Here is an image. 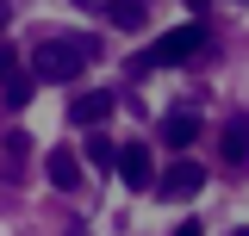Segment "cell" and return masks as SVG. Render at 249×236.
<instances>
[{"mask_svg": "<svg viewBox=\"0 0 249 236\" xmlns=\"http://www.w3.org/2000/svg\"><path fill=\"white\" fill-rule=\"evenodd\" d=\"M100 56V37H50L44 50H31V81H75Z\"/></svg>", "mask_w": 249, "mask_h": 236, "instance_id": "1", "label": "cell"}, {"mask_svg": "<svg viewBox=\"0 0 249 236\" xmlns=\"http://www.w3.org/2000/svg\"><path fill=\"white\" fill-rule=\"evenodd\" d=\"M199 50H206V25H199V19H193V25H175V31H162L150 44V56L137 62V75H143V68H181V62H193Z\"/></svg>", "mask_w": 249, "mask_h": 236, "instance_id": "2", "label": "cell"}, {"mask_svg": "<svg viewBox=\"0 0 249 236\" xmlns=\"http://www.w3.org/2000/svg\"><path fill=\"white\" fill-rule=\"evenodd\" d=\"M112 168H119V180L131 186V193L156 186V155H150L143 143H119V162H112Z\"/></svg>", "mask_w": 249, "mask_h": 236, "instance_id": "3", "label": "cell"}, {"mask_svg": "<svg viewBox=\"0 0 249 236\" xmlns=\"http://www.w3.org/2000/svg\"><path fill=\"white\" fill-rule=\"evenodd\" d=\"M199 186H206V168H199V162H187V155L168 168V174H156V193H162V199H193Z\"/></svg>", "mask_w": 249, "mask_h": 236, "instance_id": "4", "label": "cell"}, {"mask_svg": "<svg viewBox=\"0 0 249 236\" xmlns=\"http://www.w3.org/2000/svg\"><path fill=\"white\" fill-rule=\"evenodd\" d=\"M224 168L231 174H249V118H231L224 124Z\"/></svg>", "mask_w": 249, "mask_h": 236, "instance_id": "5", "label": "cell"}, {"mask_svg": "<svg viewBox=\"0 0 249 236\" xmlns=\"http://www.w3.org/2000/svg\"><path fill=\"white\" fill-rule=\"evenodd\" d=\"M112 106H119V93H106V87H88L75 106H69V118L75 124H100V118H112Z\"/></svg>", "mask_w": 249, "mask_h": 236, "instance_id": "6", "label": "cell"}, {"mask_svg": "<svg viewBox=\"0 0 249 236\" xmlns=\"http://www.w3.org/2000/svg\"><path fill=\"white\" fill-rule=\"evenodd\" d=\"M44 174H50L56 193H75V186H81V162H75L69 149H50V155H44Z\"/></svg>", "mask_w": 249, "mask_h": 236, "instance_id": "7", "label": "cell"}, {"mask_svg": "<svg viewBox=\"0 0 249 236\" xmlns=\"http://www.w3.org/2000/svg\"><path fill=\"white\" fill-rule=\"evenodd\" d=\"M162 143L175 149V155H181L187 143H199V112H168L162 118Z\"/></svg>", "mask_w": 249, "mask_h": 236, "instance_id": "8", "label": "cell"}, {"mask_svg": "<svg viewBox=\"0 0 249 236\" xmlns=\"http://www.w3.org/2000/svg\"><path fill=\"white\" fill-rule=\"evenodd\" d=\"M106 13H112V25H119V31H137L143 19H150V0H112Z\"/></svg>", "mask_w": 249, "mask_h": 236, "instance_id": "9", "label": "cell"}, {"mask_svg": "<svg viewBox=\"0 0 249 236\" xmlns=\"http://www.w3.org/2000/svg\"><path fill=\"white\" fill-rule=\"evenodd\" d=\"M31 93H37V81H31V75H13V81L0 87V106H6V112H25Z\"/></svg>", "mask_w": 249, "mask_h": 236, "instance_id": "10", "label": "cell"}, {"mask_svg": "<svg viewBox=\"0 0 249 236\" xmlns=\"http://www.w3.org/2000/svg\"><path fill=\"white\" fill-rule=\"evenodd\" d=\"M25 149H31L25 131H13V137H6V174H19V168H25Z\"/></svg>", "mask_w": 249, "mask_h": 236, "instance_id": "11", "label": "cell"}, {"mask_svg": "<svg viewBox=\"0 0 249 236\" xmlns=\"http://www.w3.org/2000/svg\"><path fill=\"white\" fill-rule=\"evenodd\" d=\"M88 162H93V168H112V162H119V143L93 137V143H88Z\"/></svg>", "mask_w": 249, "mask_h": 236, "instance_id": "12", "label": "cell"}, {"mask_svg": "<svg viewBox=\"0 0 249 236\" xmlns=\"http://www.w3.org/2000/svg\"><path fill=\"white\" fill-rule=\"evenodd\" d=\"M13 75H19V56H13V44H0V87H6Z\"/></svg>", "mask_w": 249, "mask_h": 236, "instance_id": "13", "label": "cell"}, {"mask_svg": "<svg viewBox=\"0 0 249 236\" xmlns=\"http://www.w3.org/2000/svg\"><path fill=\"white\" fill-rule=\"evenodd\" d=\"M175 236H206V230H199V224H193V218H187V224H175Z\"/></svg>", "mask_w": 249, "mask_h": 236, "instance_id": "14", "label": "cell"}, {"mask_svg": "<svg viewBox=\"0 0 249 236\" xmlns=\"http://www.w3.org/2000/svg\"><path fill=\"white\" fill-rule=\"evenodd\" d=\"M6 25H13V0H0V31H6Z\"/></svg>", "mask_w": 249, "mask_h": 236, "instance_id": "15", "label": "cell"}, {"mask_svg": "<svg viewBox=\"0 0 249 236\" xmlns=\"http://www.w3.org/2000/svg\"><path fill=\"white\" fill-rule=\"evenodd\" d=\"M181 6H187V13H199V6H206V0H181Z\"/></svg>", "mask_w": 249, "mask_h": 236, "instance_id": "16", "label": "cell"}, {"mask_svg": "<svg viewBox=\"0 0 249 236\" xmlns=\"http://www.w3.org/2000/svg\"><path fill=\"white\" fill-rule=\"evenodd\" d=\"M81 6H100V0H81Z\"/></svg>", "mask_w": 249, "mask_h": 236, "instance_id": "17", "label": "cell"}, {"mask_svg": "<svg viewBox=\"0 0 249 236\" xmlns=\"http://www.w3.org/2000/svg\"><path fill=\"white\" fill-rule=\"evenodd\" d=\"M237 6H249V0H237Z\"/></svg>", "mask_w": 249, "mask_h": 236, "instance_id": "18", "label": "cell"}, {"mask_svg": "<svg viewBox=\"0 0 249 236\" xmlns=\"http://www.w3.org/2000/svg\"><path fill=\"white\" fill-rule=\"evenodd\" d=\"M237 236H249V230H237Z\"/></svg>", "mask_w": 249, "mask_h": 236, "instance_id": "19", "label": "cell"}]
</instances>
